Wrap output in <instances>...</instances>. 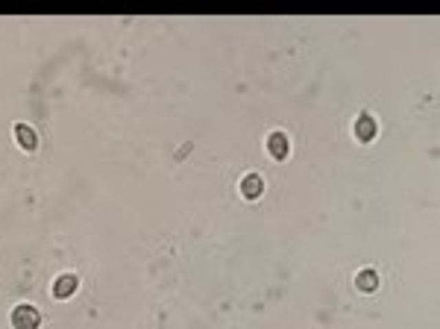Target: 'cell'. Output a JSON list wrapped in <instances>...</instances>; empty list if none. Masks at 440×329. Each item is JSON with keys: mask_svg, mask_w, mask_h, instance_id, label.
I'll list each match as a JSON object with an SVG mask.
<instances>
[{"mask_svg": "<svg viewBox=\"0 0 440 329\" xmlns=\"http://www.w3.org/2000/svg\"><path fill=\"white\" fill-rule=\"evenodd\" d=\"M41 323V315L36 306H30V303H21L12 309V326L15 329H38Z\"/></svg>", "mask_w": 440, "mask_h": 329, "instance_id": "1", "label": "cell"}, {"mask_svg": "<svg viewBox=\"0 0 440 329\" xmlns=\"http://www.w3.org/2000/svg\"><path fill=\"white\" fill-rule=\"evenodd\" d=\"M15 141H18V147L24 150V153H36V147H38L36 129H32L30 124H24V120H18V124H15Z\"/></svg>", "mask_w": 440, "mask_h": 329, "instance_id": "2", "label": "cell"}, {"mask_svg": "<svg viewBox=\"0 0 440 329\" xmlns=\"http://www.w3.org/2000/svg\"><path fill=\"white\" fill-rule=\"evenodd\" d=\"M267 150H270V156L276 159V162L288 159V153H291V141H288V136H285L282 129L270 133V136H267Z\"/></svg>", "mask_w": 440, "mask_h": 329, "instance_id": "3", "label": "cell"}, {"mask_svg": "<svg viewBox=\"0 0 440 329\" xmlns=\"http://www.w3.org/2000/svg\"><path fill=\"white\" fill-rule=\"evenodd\" d=\"M76 285H80V279H76L74 273H62V277L53 282V297H56V300H68L71 294L76 291Z\"/></svg>", "mask_w": 440, "mask_h": 329, "instance_id": "4", "label": "cell"}, {"mask_svg": "<svg viewBox=\"0 0 440 329\" xmlns=\"http://www.w3.org/2000/svg\"><path fill=\"white\" fill-rule=\"evenodd\" d=\"M241 194H244L247 200H258V197L264 194V180L258 177V173H247V177L241 180Z\"/></svg>", "mask_w": 440, "mask_h": 329, "instance_id": "5", "label": "cell"}, {"mask_svg": "<svg viewBox=\"0 0 440 329\" xmlns=\"http://www.w3.org/2000/svg\"><path fill=\"white\" fill-rule=\"evenodd\" d=\"M379 133V127H376V120H373L367 112H361V118H358V124H355V136L361 138V141H370L373 136Z\"/></svg>", "mask_w": 440, "mask_h": 329, "instance_id": "6", "label": "cell"}, {"mask_svg": "<svg viewBox=\"0 0 440 329\" xmlns=\"http://www.w3.org/2000/svg\"><path fill=\"white\" fill-rule=\"evenodd\" d=\"M355 285H358V291H364V294H373L379 288V277H376V270H361L355 273Z\"/></svg>", "mask_w": 440, "mask_h": 329, "instance_id": "7", "label": "cell"}]
</instances>
